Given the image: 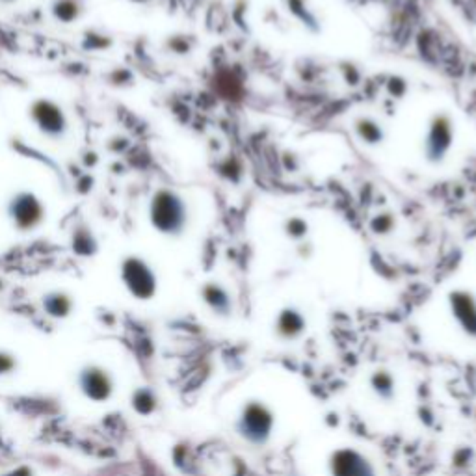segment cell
Masks as SVG:
<instances>
[{
    "instance_id": "cell-1",
    "label": "cell",
    "mask_w": 476,
    "mask_h": 476,
    "mask_svg": "<svg viewBox=\"0 0 476 476\" xmlns=\"http://www.w3.org/2000/svg\"><path fill=\"white\" fill-rule=\"evenodd\" d=\"M275 411L270 404L251 398L242 404L240 411L235 419V433L245 445L262 448L272 441L275 432Z\"/></svg>"
},
{
    "instance_id": "cell-2",
    "label": "cell",
    "mask_w": 476,
    "mask_h": 476,
    "mask_svg": "<svg viewBox=\"0 0 476 476\" xmlns=\"http://www.w3.org/2000/svg\"><path fill=\"white\" fill-rule=\"evenodd\" d=\"M151 220L157 229L167 235H175L184 229L187 223V206L177 194L160 190L153 199Z\"/></svg>"
},
{
    "instance_id": "cell-3",
    "label": "cell",
    "mask_w": 476,
    "mask_h": 476,
    "mask_svg": "<svg viewBox=\"0 0 476 476\" xmlns=\"http://www.w3.org/2000/svg\"><path fill=\"white\" fill-rule=\"evenodd\" d=\"M329 476H378L376 463L358 447H339L329 454Z\"/></svg>"
},
{
    "instance_id": "cell-4",
    "label": "cell",
    "mask_w": 476,
    "mask_h": 476,
    "mask_svg": "<svg viewBox=\"0 0 476 476\" xmlns=\"http://www.w3.org/2000/svg\"><path fill=\"white\" fill-rule=\"evenodd\" d=\"M448 307L458 328L465 337L476 341V296L469 290H452L448 294Z\"/></svg>"
},
{
    "instance_id": "cell-5",
    "label": "cell",
    "mask_w": 476,
    "mask_h": 476,
    "mask_svg": "<svg viewBox=\"0 0 476 476\" xmlns=\"http://www.w3.org/2000/svg\"><path fill=\"white\" fill-rule=\"evenodd\" d=\"M123 279L127 283L128 290L133 292L136 298L148 299L155 294L157 290V279L155 274L151 272L148 265H143L142 260L131 259L123 268Z\"/></svg>"
},
{
    "instance_id": "cell-6",
    "label": "cell",
    "mask_w": 476,
    "mask_h": 476,
    "mask_svg": "<svg viewBox=\"0 0 476 476\" xmlns=\"http://www.w3.org/2000/svg\"><path fill=\"white\" fill-rule=\"evenodd\" d=\"M452 145V123L447 116H437L426 136V155L432 162L445 158Z\"/></svg>"
},
{
    "instance_id": "cell-7",
    "label": "cell",
    "mask_w": 476,
    "mask_h": 476,
    "mask_svg": "<svg viewBox=\"0 0 476 476\" xmlns=\"http://www.w3.org/2000/svg\"><path fill=\"white\" fill-rule=\"evenodd\" d=\"M80 389L94 402H104L112 394L114 383L103 368L88 367L84 368L82 374H80Z\"/></svg>"
},
{
    "instance_id": "cell-8",
    "label": "cell",
    "mask_w": 476,
    "mask_h": 476,
    "mask_svg": "<svg viewBox=\"0 0 476 476\" xmlns=\"http://www.w3.org/2000/svg\"><path fill=\"white\" fill-rule=\"evenodd\" d=\"M274 328L277 339L283 341V343H294V341H298L305 333L307 320H305L301 311L289 305V307H285V309H281L277 313Z\"/></svg>"
},
{
    "instance_id": "cell-9",
    "label": "cell",
    "mask_w": 476,
    "mask_h": 476,
    "mask_svg": "<svg viewBox=\"0 0 476 476\" xmlns=\"http://www.w3.org/2000/svg\"><path fill=\"white\" fill-rule=\"evenodd\" d=\"M11 216L17 218L21 227H34L41 220V205L28 194H19L11 203Z\"/></svg>"
},
{
    "instance_id": "cell-10",
    "label": "cell",
    "mask_w": 476,
    "mask_h": 476,
    "mask_svg": "<svg viewBox=\"0 0 476 476\" xmlns=\"http://www.w3.org/2000/svg\"><path fill=\"white\" fill-rule=\"evenodd\" d=\"M203 299L211 307V311L218 316H229L233 313L231 294L218 283H209L203 287Z\"/></svg>"
},
{
    "instance_id": "cell-11",
    "label": "cell",
    "mask_w": 476,
    "mask_h": 476,
    "mask_svg": "<svg viewBox=\"0 0 476 476\" xmlns=\"http://www.w3.org/2000/svg\"><path fill=\"white\" fill-rule=\"evenodd\" d=\"M370 389L372 393L382 400V402H393L394 397H397V380L389 370L385 368H380L376 372H372L370 380Z\"/></svg>"
},
{
    "instance_id": "cell-12",
    "label": "cell",
    "mask_w": 476,
    "mask_h": 476,
    "mask_svg": "<svg viewBox=\"0 0 476 476\" xmlns=\"http://www.w3.org/2000/svg\"><path fill=\"white\" fill-rule=\"evenodd\" d=\"M358 133L367 143H378L383 138L380 125H376V123L370 121V119H361V121L358 123Z\"/></svg>"
},
{
    "instance_id": "cell-13",
    "label": "cell",
    "mask_w": 476,
    "mask_h": 476,
    "mask_svg": "<svg viewBox=\"0 0 476 476\" xmlns=\"http://www.w3.org/2000/svg\"><path fill=\"white\" fill-rule=\"evenodd\" d=\"M134 408L140 413H151L155 409V397L149 391H140L134 397Z\"/></svg>"
},
{
    "instance_id": "cell-14",
    "label": "cell",
    "mask_w": 476,
    "mask_h": 476,
    "mask_svg": "<svg viewBox=\"0 0 476 476\" xmlns=\"http://www.w3.org/2000/svg\"><path fill=\"white\" fill-rule=\"evenodd\" d=\"M305 231H307V226H305L301 220L294 218V220L289 221V235L301 236V235H305Z\"/></svg>"
},
{
    "instance_id": "cell-15",
    "label": "cell",
    "mask_w": 476,
    "mask_h": 476,
    "mask_svg": "<svg viewBox=\"0 0 476 476\" xmlns=\"http://www.w3.org/2000/svg\"><path fill=\"white\" fill-rule=\"evenodd\" d=\"M11 368H13V359H10L8 355L0 354V374L8 372V370H11Z\"/></svg>"
}]
</instances>
